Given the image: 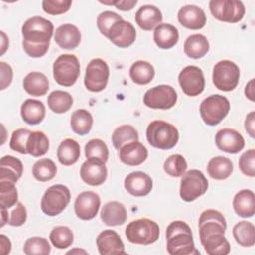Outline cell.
<instances>
[{"mask_svg":"<svg viewBox=\"0 0 255 255\" xmlns=\"http://www.w3.org/2000/svg\"><path fill=\"white\" fill-rule=\"evenodd\" d=\"M226 227V220L218 210L207 209L200 214L199 239L207 254L226 255L230 252V244L224 236Z\"/></svg>","mask_w":255,"mask_h":255,"instance_id":"6da1fadb","label":"cell"},{"mask_svg":"<svg viewBox=\"0 0 255 255\" xmlns=\"http://www.w3.org/2000/svg\"><path fill=\"white\" fill-rule=\"evenodd\" d=\"M54 25L41 16L29 18L22 26V47L31 58H41L49 50Z\"/></svg>","mask_w":255,"mask_h":255,"instance_id":"7a4b0ae2","label":"cell"},{"mask_svg":"<svg viewBox=\"0 0 255 255\" xmlns=\"http://www.w3.org/2000/svg\"><path fill=\"white\" fill-rule=\"evenodd\" d=\"M166 249L170 255H198L195 248L192 231L188 224L181 220L169 223L166 228Z\"/></svg>","mask_w":255,"mask_h":255,"instance_id":"3957f363","label":"cell"},{"mask_svg":"<svg viewBox=\"0 0 255 255\" xmlns=\"http://www.w3.org/2000/svg\"><path fill=\"white\" fill-rule=\"evenodd\" d=\"M146 139L151 146L167 150L177 144L179 133L173 125L164 121H153L146 128Z\"/></svg>","mask_w":255,"mask_h":255,"instance_id":"277c9868","label":"cell"},{"mask_svg":"<svg viewBox=\"0 0 255 255\" xmlns=\"http://www.w3.org/2000/svg\"><path fill=\"white\" fill-rule=\"evenodd\" d=\"M158 224L148 218L133 220L126 227V237L134 244L149 245L159 238Z\"/></svg>","mask_w":255,"mask_h":255,"instance_id":"5b68a950","label":"cell"},{"mask_svg":"<svg viewBox=\"0 0 255 255\" xmlns=\"http://www.w3.org/2000/svg\"><path fill=\"white\" fill-rule=\"evenodd\" d=\"M230 103L221 95H211L205 98L199 107L201 119L207 126L218 125L229 113Z\"/></svg>","mask_w":255,"mask_h":255,"instance_id":"8992f818","label":"cell"},{"mask_svg":"<svg viewBox=\"0 0 255 255\" xmlns=\"http://www.w3.org/2000/svg\"><path fill=\"white\" fill-rule=\"evenodd\" d=\"M79 75L80 63L75 55H60L53 64V77L61 86H73L77 82Z\"/></svg>","mask_w":255,"mask_h":255,"instance_id":"52a82bcc","label":"cell"},{"mask_svg":"<svg viewBox=\"0 0 255 255\" xmlns=\"http://www.w3.org/2000/svg\"><path fill=\"white\" fill-rule=\"evenodd\" d=\"M70 200L69 188L63 184H55L45 191L41 200V209L48 216H56L67 207Z\"/></svg>","mask_w":255,"mask_h":255,"instance_id":"ba28073f","label":"cell"},{"mask_svg":"<svg viewBox=\"0 0 255 255\" xmlns=\"http://www.w3.org/2000/svg\"><path fill=\"white\" fill-rule=\"evenodd\" d=\"M208 188L205 175L198 169L186 171L180 180L179 195L183 201L191 202L203 195Z\"/></svg>","mask_w":255,"mask_h":255,"instance_id":"9c48e42d","label":"cell"},{"mask_svg":"<svg viewBox=\"0 0 255 255\" xmlns=\"http://www.w3.org/2000/svg\"><path fill=\"white\" fill-rule=\"evenodd\" d=\"M239 67L232 61L222 60L216 63L212 71V82L220 91H233L239 82Z\"/></svg>","mask_w":255,"mask_h":255,"instance_id":"30bf717a","label":"cell"},{"mask_svg":"<svg viewBox=\"0 0 255 255\" xmlns=\"http://www.w3.org/2000/svg\"><path fill=\"white\" fill-rule=\"evenodd\" d=\"M209 10L215 19L227 23H237L245 14L244 4L238 0H211Z\"/></svg>","mask_w":255,"mask_h":255,"instance_id":"8fae6325","label":"cell"},{"mask_svg":"<svg viewBox=\"0 0 255 255\" xmlns=\"http://www.w3.org/2000/svg\"><path fill=\"white\" fill-rule=\"evenodd\" d=\"M109 76L110 70L108 64L100 58L93 59L86 68L84 78L85 87L94 93L102 92L107 87Z\"/></svg>","mask_w":255,"mask_h":255,"instance_id":"7c38bea8","label":"cell"},{"mask_svg":"<svg viewBox=\"0 0 255 255\" xmlns=\"http://www.w3.org/2000/svg\"><path fill=\"white\" fill-rule=\"evenodd\" d=\"M177 94L169 85H159L147 90L143 96V104L155 110H168L175 106Z\"/></svg>","mask_w":255,"mask_h":255,"instance_id":"4fadbf2b","label":"cell"},{"mask_svg":"<svg viewBox=\"0 0 255 255\" xmlns=\"http://www.w3.org/2000/svg\"><path fill=\"white\" fill-rule=\"evenodd\" d=\"M178 82L182 92L189 97L200 95L205 87L202 70L197 66H186L178 75Z\"/></svg>","mask_w":255,"mask_h":255,"instance_id":"5bb4252c","label":"cell"},{"mask_svg":"<svg viewBox=\"0 0 255 255\" xmlns=\"http://www.w3.org/2000/svg\"><path fill=\"white\" fill-rule=\"evenodd\" d=\"M100 205L101 198L99 194L94 191H83L77 196L74 209L78 218L91 220L98 214Z\"/></svg>","mask_w":255,"mask_h":255,"instance_id":"9a60e30c","label":"cell"},{"mask_svg":"<svg viewBox=\"0 0 255 255\" xmlns=\"http://www.w3.org/2000/svg\"><path fill=\"white\" fill-rule=\"evenodd\" d=\"M136 37V31L132 24L124 19L116 22L109 30L107 38L120 48H128L131 46Z\"/></svg>","mask_w":255,"mask_h":255,"instance_id":"2e32d148","label":"cell"},{"mask_svg":"<svg viewBox=\"0 0 255 255\" xmlns=\"http://www.w3.org/2000/svg\"><path fill=\"white\" fill-rule=\"evenodd\" d=\"M80 175L82 180L91 186H99L103 184L108 176V170L105 162L88 158L81 166Z\"/></svg>","mask_w":255,"mask_h":255,"instance_id":"e0dca14e","label":"cell"},{"mask_svg":"<svg viewBox=\"0 0 255 255\" xmlns=\"http://www.w3.org/2000/svg\"><path fill=\"white\" fill-rule=\"evenodd\" d=\"M216 146L227 153H238L245 146L243 136L235 129L221 128L215 134Z\"/></svg>","mask_w":255,"mask_h":255,"instance_id":"ac0fdd59","label":"cell"},{"mask_svg":"<svg viewBox=\"0 0 255 255\" xmlns=\"http://www.w3.org/2000/svg\"><path fill=\"white\" fill-rule=\"evenodd\" d=\"M124 185L126 190L137 197L147 195L152 189L151 177L142 171H133L126 176Z\"/></svg>","mask_w":255,"mask_h":255,"instance_id":"d6986e66","label":"cell"},{"mask_svg":"<svg viewBox=\"0 0 255 255\" xmlns=\"http://www.w3.org/2000/svg\"><path fill=\"white\" fill-rule=\"evenodd\" d=\"M97 247L101 255L126 254L125 245L120 235L111 229L102 231L96 239Z\"/></svg>","mask_w":255,"mask_h":255,"instance_id":"ffe728a7","label":"cell"},{"mask_svg":"<svg viewBox=\"0 0 255 255\" xmlns=\"http://www.w3.org/2000/svg\"><path fill=\"white\" fill-rule=\"evenodd\" d=\"M177 19L180 25L190 30L202 29L206 24L204 11L196 5H185L177 13Z\"/></svg>","mask_w":255,"mask_h":255,"instance_id":"44dd1931","label":"cell"},{"mask_svg":"<svg viewBox=\"0 0 255 255\" xmlns=\"http://www.w3.org/2000/svg\"><path fill=\"white\" fill-rule=\"evenodd\" d=\"M147 156V148L138 140L128 142L119 149L120 160L129 166H136L143 163Z\"/></svg>","mask_w":255,"mask_h":255,"instance_id":"7402d4cb","label":"cell"},{"mask_svg":"<svg viewBox=\"0 0 255 255\" xmlns=\"http://www.w3.org/2000/svg\"><path fill=\"white\" fill-rule=\"evenodd\" d=\"M54 39L61 49L73 50L80 45L81 32L73 24H63L56 29Z\"/></svg>","mask_w":255,"mask_h":255,"instance_id":"603a6c76","label":"cell"},{"mask_svg":"<svg viewBox=\"0 0 255 255\" xmlns=\"http://www.w3.org/2000/svg\"><path fill=\"white\" fill-rule=\"evenodd\" d=\"M135 22L144 31H151L162 21L160 10L153 5H143L135 13Z\"/></svg>","mask_w":255,"mask_h":255,"instance_id":"cb8c5ba5","label":"cell"},{"mask_svg":"<svg viewBox=\"0 0 255 255\" xmlns=\"http://www.w3.org/2000/svg\"><path fill=\"white\" fill-rule=\"evenodd\" d=\"M101 219L108 226L123 225L127 220V209L119 201H110L102 207Z\"/></svg>","mask_w":255,"mask_h":255,"instance_id":"d4e9b609","label":"cell"},{"mask_svg":"<svg viewBox=\"0 0 255 255\" xmlns=\"http://www.w3.org/2000/svg\"><path fill=\"white\" fill-rule=\"evenodd\" d=\"M179 39L178 30L171 24H159L153 32V40L160 49L167 50L174 47Z\"/></svg>","mask_w":255,"mask_h":255,"instance_id":"484cf974","label":"cell"},{"mask_svg":"<svg viewBox=\"0 0 255 255\" xmlns=\"http://www.w3.org/2000/svg\"><path fill=\"white\" fill-rule=\"evenodd\" d=\"M234 211L240 217H252L255 213V194L250 189H242L237 192L232 202Z\"/></svg>","mask_w":255,"mask_h":255,"instance_id":"4316f807","label":"cell"},{"mask_svg":"<svg viewBox=\"0 0 255 255\" xmlns=\"http://www.w3.org/2000/svg\"><path fill=\"white\" fill-rule=\"evenodd\" d=\"M21 117L28 125L40 124L46 116V108L41 101L28 99L21 106Z\"/></svg>","mask_w":255,"mask_h":255,"instance_id":"83f0119b","label":"cell"},{"mask_svg":"<svg viewBox=\"0 0 255 255\" xmlns=\"http://www.w3.org/2000/svg\"><path fill=\"white\" fill-rule=\"evenodd\" d=\"M23 174L22 161L12 155H5L0 160V180L16 183Z\"/></svg>","mask_w":255,"mask_h":255,"instance_id":"f1b7e54d","label":"cell"},{"mask_svg":"<svg viewBox=\"0 0 255 255\" xmlns=\"http://www.w3.org/2000/svg\"><path fill=\"white\" fill-rule=\"evenodd\" d=\"M24 90L31 96L41 97L49 90L48 78L40 72H31L23 80Z\"/></svg>","mask_w":255,"mask_h":255,"instance_id":"f546056e","label":"cell"},{"mask_svg":"<svg viewBox=\"0 0 255 255\" xmlns=\"http://www.w3.org/2000/svg\"><path fill=\"white\" fill-rule=\"evenodd\" d=\"M184 53L191 59H200L204 57L209 50L207 38L202 34H193L187 37L183 45Z\"/></svg>","mask_w":255,"mask_h":255,"instance_id":"4dcf8cb0","label":"cell"},{"mask_svg":"<svg viewBox=\"0 0 255 255\" xmlns=\"http://www.w3.org/2000/svg\"><path fill=\"white\" fill-rule=\"evenodd\" d=\"M81 155V147L80 144L72 138L64 139L58 149H57V157L61 164L69 166L75 164Z\"/></svg>","mask_w":255,"mask_h":255,"instance_id":"1f68e13d","label":"cell"},{"mask_svg":"<svg viewBox=\"0 0 255 255\" xmlns=\"http://www.w3.org/2000/svg\"><path fill=\"white\" fill-rule=\"evenodd\" d=\"M206 169L211 178L216 180H224L231 175L233 171V163L229 158L218 155L212 157L208 161Z\"/></svg>","mask_w":255,"mask_h":255,"instance_id":"d6a6232c","label":"cell"},{"mask_svg":"<svg viewBox=\"0 0 255 255\" xmlns=\"http://www.w3.org/2000/svg\"><path fill=\"white\" fill-rule=\"evenodd\" d=\"M154 68L146 61H136L129 69V77L131 81L137 85H147L154 78Z\"/></svg>","mask_w":255,"mask_h":255,"instance_id":"836d02e7","label":"cell"},{"mask_svg":"<svg viewBox=\"0 0 255 255\" xmlns=\"http://www.w3.org/2000/svg\"><path fill=\"white\" fill-rule=\"evenodd\" d=\"M93 116L85 109H79L73 112L71 116V128L79 135L88 134L93 127Z\"/></svg>","mask_w":255,"mask_h":255,"instance_id":"e575fe53","label":"cell"},{"mask_svg":"<svg viewBox=\"0 0 255 255\" xmlns=\"http://www.w3.org/2000/svg\"><path fill=\"white\" fill-rule=\"evenodd\" d=\"M235 241L243 247H251L255 244V227L249 221H240L232 229Z\"/></svg>","mask_w":255,"mask_h":255,"instance_id":"d590c367","label":"cell"},{"mask_svg":"<svg viewBox=\"0 0 255 255\" xmlns=\"http://www.w3.org/2000/svg\"><path fill=\"white\" fill-rule=\"evenodd\" d=\"M48 107L56 114H63L68 112L73 105V97L65 91H53L47 99Z\"/></svg>","mask_w":255,"mask_h":255,"instance_id":"8d00e7d4","label":"cell"},{"mask_svg":"<svg viewBox=\"0 0 255 255\" xmlns=\"http://www.w3.org/2000/svg\"><path fill=\"white\" fill-rule=\"evenodd\" d=\"M26 148L27 153L34 157H39L46 154L49 149L48 136L40 130L32 131L28 137Z\"/></svg>","mask_w":255,"mask_h":255,"instance_id":"74e56055","label":"cell"},{"mask_svg":"<svg viewBox=\"0 0 255 255\" xmlns=\"http://www.w3.org/2000/svg\"><path fill=\"white\" fill-rule=\"evenodd\" d=\"M137 130L130 125H123L118 127L112 134V143L116 149H120L123 145L138 140Z\"/></svg>","mask_w":255,"mask_h":255,"instance_id":"f35d334b","label":"cell"},{"mask_svg":"<svg viewBox=\"0 0 255 255\" xmlns=\"http://www.w3.org/2000/svg\"><path fill=\"white\" fill-rule=\"evenodd\" d=\"M33 176L41 182L53 179L57 173V166L50 158H42L37 160L32 168Z\"/></svg>","mask_w":255,"mask_h":255,"instance_id":"ab89813d","label":"cell"},{"mask_svg":"<svg viewBox=\"0 0 255 255\" xmlns=\"http://www.w3.org/2000/svg\"><path fill=\"white\" fill-rule=\"evenodd\" d=\"M18 203V191L15 183L0 180V208H11Z\"/></svg>","mask_w":255,"mask_h":255,"instance_id":"60d3db41","label":"cell"},{"mask_svg":"<svg viewBox=\"0 0 255 255\" xmlns=\"http://www.w3.org/2000/svg\"><path fill=\"white\" fill-rule=\"evenodd\" d=\"M50 240L56 248L65 249L72 245L74 241V234L67 226H56L50 233Z\"/></svg>","mask_w":255,"mask_h":255,"instance_id":"b9f144b4","label":"cell"},{"mask_svg":"<svg viewBox=\"0 0 255 255\" xmlns=\"http://www.w3.org/2000/svg\"><path fill=\"white\" fill-rule=\"evenodd\" d=\"M85 155L87 158L98 159L106 163L109 158V149L102 139L94 138L86 143Z\"/></svg>","mask_w":255,"mask_h":255,"instance_id":"7bdbcfd3","label":"cell"},{"mask_svg":"<svg viewBox=\"0 0 255 255\" xmlns=\"http://www.w3.org/2000/svg\"><path fill=\"white\" fill-rule=\"evenodd\" d=\"M23 251L26 255H48L51 252V245L46 238L34 236L25 241Z\"/></svg>","mask_w":255,"mask_h":255,"instance_id":"ee69618b","label":"cell"},{"mask_svg":"<svg viewBox=\"0 0 255 255\" xmlns=\"http://www.w3.org/2000/svg\"><path fill=\"white\" fill-rule=\"evenodd\" d=\"M164 171L171 177L182 176L187 169V162L181 154H172L163 163Z\"/></svg>","mask_w":255,"mask_h":255,"instance_id":"f6af8a7d","label":"cell"},{"mask_svg":"<svg viewBox=\"0 0 255 255\" xmlns=\"http://www.w3.org/2000/svg\"><path fill=\"white\" fill-rule=\"evenodd\" d=\"M31 130L28 128H19L13 131L10 139V148L21 154H27V141L31 134Z\"/></svg>","mask_w":255,"mask_h":255,"instance_id":"bcb514c9","label":"cell"},{"mask_svg":"<svg viewBox=\"0 0 255 255\" xmlns=\"http://www.w3.org/2000/svg\"><path fill=\"white\" fill-rule=\"evenodd\" d=\"M72 0H44L42 8L49 15H60L68 12L71 8Z\"/></svg>","mask_w":255,"mask_h":255,"instance_id":"7dc6e473","label":"cell"},{"mask_svg":"<svg viewBox=\"0 0 255 255\" xmlns=\"http://www.w3.org/2000/svg\"><path fill=\"white\" fill-rule=\"evenodd\" d=\"M241 172L249 177L255 176V149L251 148L243 152L238 161Z\"/></svg>","mask_w":255,"mask_h":255,"instance_id":"c3c4849f","label":"cell"},{"mask_svg":"<svg viewBox=\"0 0 255 255\" xmlns=\"http://www.w3.org/2000/svg\"><path fill=\"white\" fill-rule=\"evenodd\" d=\"M122 16L113 11H104L97 18V26L104 36H108L110 28L118 21L122 20Z\"/></svg>","mask_w":255,"mask_h":255,"instance_id":"681fc988","label":"cell"},{"mask_svg":"<svg viewBox=\"0 0 255 255\" xmlns=\"http://www.w3.org/2000/svg\"><path fill=\"white\" fill-rule=\"evenodd\" d=\"M27 220V210L23 203L18 202L15 208L11 211L8 224L11 226H21Z\"/></svg>","mask_w":255,"mask_h":255,"instance_id":"f907efd6","label":"cell"},{"mask_svg":"<svg viewBox=\"0 0 255 255\" xmlns=\"http://www.w3.org/2000/svg\"><path fill=\"white\" fill-rule=\"evenodd\" d=\"M0 73H1V84L0 89L5 90L9 87L13 80V70L10 65L5 62H0Z\"/></svg>","mask_w":255,"mask_h":255,"instance_id":"816d5d0a","label":"cell"},{"mask_svg":"<svg viewBox=\"0 0 255 255\" xmlns=\"http://www.w3.org/2000/svg\"><path fill=\"white\" fill-rule=\"evenodd\" d=\"M244 127H245V130L246 132L252 137H255V112H250L245 119V123H244Z\"/></svg>","mask_w":255,"mask_h":255,"instance_id":"f5cc1de1","label":"cell"},{"mask_svg":"<svg viewBox=\"0 0 255 255\" xmlns=\"http://www.w3.org/2000/svg\"><path fill=\"white\" fill-rule=\"evenodd\" d=\"M137 4L136 0H116L112 1V5L116 6L117 9L122 11L131 10Z\"/></svg>","mask_w":255,"mask_h":255,"instance_id":"db71d44e","label":"cell"},{"mask_svg":"<svg viewBox=\"0 0 255 255\" xmlns=\"http://www.w3.org/2000/svg\"><path fill=\"white\" fill-rule=\"evenodd\" d=\"M11 241L9 240V238L4 235V234H1L0 235V252L2 255H7L10 253L11 251Z\"/></svg>","mask_w":255,"mask_h":255,"instance_id":"11a10c76","label":"cell"},{"mask_svg":"<svg viewBox=\"0 0 255 255\" xmlns=\"http://www.w3.org/2000/svg\"><path fill=\"white\" fill-rule=\"evenodd\" d=\"M245 96L250 101L254 102V79H251L245 87Z\"/></svg>","mask_w":255,"mask_h":255,"instance_id":"9f6ffc18","label":"cell"},{"mask_svg":"<svg viewBox=\"0 0 255 255\" xmlns=\"http://www.w3.org/2000/svg\"><path fill=\"white\" fill-rule=\"evenodd\" d=\"M9 214L7 208H1V227H3L6 223H8Z\"/></svg>","mask_w":255,"mask_h":255,"instance_id":"6f0895ef","label":"cell"},{"mask_svg":"<svg viewBox=\"0 0 255 255\" xmlns=\"http://www.w3.org/2000/svg\"><path fill=\"white\" fill-rule=\"evenodd\" d=\"M1 36H2V50H1V55H3L6 51V49L8 48L9 46V41H8V38L6 37L5 33L3 31H1Z\"/></svg>","mask_w":255,"mask_h":255,"instance_id":"680465c9","label":"cell"},{"mask_svg":"<svg viewBox=\"0 0 255 255\" xmlns=\"http://www.w3.org/2000/svg\"><path fill=\"white\" fill-rule=\"evenodd\" d=\"M74 253H84V254H87V252L85 250H79V249H75V250H71V251L67 252V254H74Z\"/></svg>","mask_w":255,"mask_h":255,"instance_id":"91938a15","label":"cell"}]
</instances>
